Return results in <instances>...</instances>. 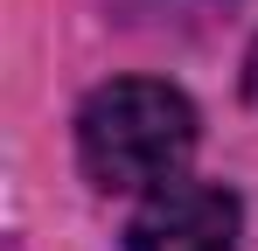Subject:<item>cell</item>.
Here are the masks:
<instances>
[{
	"mask_svg": "<svg viewBox=\"0 0 258 251\" xmlns=\"http://www.w3.org/2000/svg\"><path fill=\"white\" fill-rule=\"evenodd\" d=\"M244 203L216 181L174 174L168 189H147V203L126 223V251H237Z\"/></svg>",
	"mask_w": 258,
	"mask_h": 251,
	"instance_id": "obj_2",
	"label": "cell"
},
{
	"mask_svg": "<svg viewBox=\"0 0 258 251\" xmlns=\"http://www.w3.org/2000/svg\"><path fill=\"white\" fill-rule=\"evenodd\" d=\"M244 105L258 112V35H251V49H244Z\"/></svg>",
	"mask_w": 258,
	"mask_h": 251,
	"instance_id": "obj_3",
	"label": "cell"
},
{
	"mask_svg": "<svg viewBox=\"0 0 258 251\" xmlns=\"http://www.w3.org/2000/svg\"><path fill=\"white\" fill-rule=\"evenodd\" d=\"M196 154V105L161 77H112L77 105V167L105 196L168 189Z\"/></svg>",
	"mask_w": 258,
	"mask_h": 251,
	"instance_id": "obj_1",
	"label": "cell"
}]
</instances>
